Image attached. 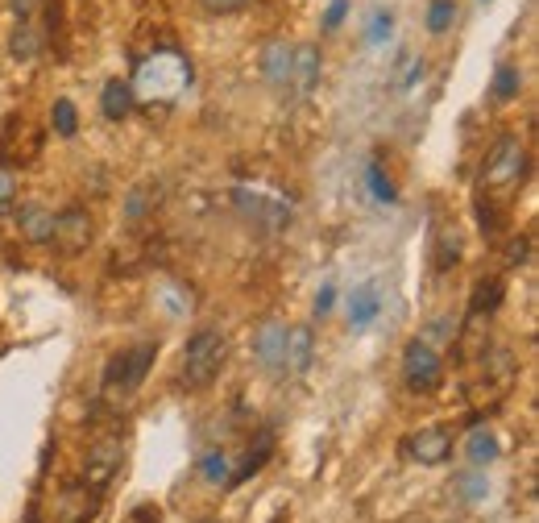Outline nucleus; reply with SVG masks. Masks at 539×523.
I'll use <instances>...</instances> for the list:
<instances>
[{
	"instance_id": "f257e3e1",
	"label": "nucleus",
	"mask_w": 539,
	"mask_h": 523,
	"mask_svg": "<svg viewBox=\"0 0 539 523\" xmlns=\"http://www.w3.org/2000/svg\"><path fill=\"white\" fill-rule=\"evenodd\" d=\"M191 79H195V71H191V59L183 50H170V46H162V50H154V54H146L137 67H133V100L137 104H175L187 88H191Z\"/></svg>"
},
{
	"instance_id": "f03ea898",
	"label": "nucleus",
	"mask_w": 539,
	"mask_h": 523,
	"mask_svg": "<svg viewBox=\"0 0 539 523\" xmlns=\"http://www.w3.org/2000/svg\"><path fill=\"white\" fill-rule=\"evenodd\" d=\"M224 362H229V337L220 328H200L187 349H183V370H179V382L187 391H204L220 378Z\"/></svg>"
},
{
	"instance_id": "7ed1b4c3",
	"label": "nucleus",
	"mask_w": 539,
	"mask_h": 523,
	"mask_svg": "<svg viewBox=\"0 0 539 523\" xmlns=\"http://www.w3.org/2000/svg\"><path fill=\"white\" fill-rule=\"evenodd\" d=\"M233 208L241 212L245 225H253L266 237H274L291 225V200L274 187H262V183H237L233 187Z\"/></svg>"
},
{
	"instance_id": "20e7f679",
	"label": "nucleus",
	"mask_w": 539,
	"mask_h": 523,
	"mask_svg": "<svg viewBox=\"0 0 539 523\" xmlns=\"http://www.w3.org/2000/svg\"><path fill=\"white\" fill-rule=\"evenodd\" d=\"M158 362V345L154 341H141V345H125L121 353L108 357L104 378H100V395L104 399H129L141 382H146L150 366Z\"/></svg>"
},
{
	"instance_id": "39448f33",
	"label": "nucleus",
	"mask_w": 539,
	"mask_h": 523,
	"mask_svg": "<svg viewBox=\"0 0 539 523\" xmlns=\"http://www.w3.org/2000/svg\"><path fill=\"white\" fill-rule=\"evenodd\" d=\"M440 378H444V362H440V353L432 341H411L403 349V387L411 395H428L440 387Z\"/></svg>"
},
{
	"instance_id": "423d86ee",
	"label": "nucleus",
	"mask_w": 539,
	"mask_h": 523,
	"mask_svg": "<svg viewBox=\"0 0 539 523\" xmlns=\"http://www.w3.org/2000/svg\"><path fill=\"white\" fill-rule=\"evenodd\" d=\"M121 465H125V440L121 436H104V440H96L88 453H83L79 482L92 486V490H108L112 482H117Z\"/></svg>"
},
{
	"instance_id": "0eeeda50",
	"label": "nucleus",
	"mask_w": 539,
	"mask_h": 523,
	"mask_svg": "<svg viewBox=\"0 0 539 523\" xmlns=\"http://www.w3.org/2000/svg\"><path fill=\"white\" fill-rule=\"evenodd\" d=\"M527 167V150L519 137H502V142L486 154V167H481V183L486 187H506V183H515Z\"/></svg>"
},
{
	"instance_id": "6e6552de",
	"label": "nucleus",
	"mask_w": 539,
	"mask_h": 523,
	"mask_svg": "<svg viewBox=\"0 0 539 523\" xmlns=\"http://www.w3.org/2000/svg\"><path fill=\"white\" fill-rule=\"evenodd\" d=\"M92 216L83 212V208H63V212H54V233H50V245L59 254H67V258H75V254H83L92 245Z\"/></svg>"
},
{
	"instance_id": "1a4fd4ad",
	"label": "nucleus",
	"mask_w": 539,
	"mask_h": 523,
	"mask_svg": "<svg viewBox=\"0 0 539 523\" xmlns=\"http://www.w3.org/2000/svg\"><path fill=\"white\" fill-rule=\"evenodd\" d=\"M403 457L415 461V465H428V470H436V465H444L452 457V432L432 424V428H415L407 436V445H403Z\"/></svg>"
},
{
	"instance_id": "9d476101",
	"label": "nucleus",
	"mask_w": 539,
	"mask_h": 523,
	"mask_svg": "<svg viewBox=\"0 0 539 523\" xmlns=\"http://www.w3.org/2000/svg\"><path fill=\"white\" fill-rule=\"evenodd\" d=\"M320 75H324V54H320V46H311V42L295 46V50H291V79H287V88H291L299 100H307L311 92L320 88Z\"/></svg>"
},
{
	"instance_id": "9b49d317",
	"label": "nucleus",
	"mask_w": 539,
	"mask_h": 523,
	"mask_svg": "<svg viewBox=\"0 0 539 523\" xmlns=\"http://www.w3.org/2000/svg\"><path fill=\"white\" fill-rule=\"evenodd\" d=\"M100 494H104V490H92V486H83V482L67 486L59 499H54V507H59L54 523H92V519L100 515V503H104Z\"/></svg>"
},
{
	"instance_id": "f8f14e48",
	"label": "nucleus",
	"mask_w": 539,
	"mask_h": 523,
	"mask_svg": "<svg viewBox=\"0 0 539 523\" xmlns=\"http://www.w3.org/2000/svg\"><path fill=\"white\" fill-rule=\"evenodd\" d=\"M316 362V337H311L307 324H295L287 328V345H282V374L291 378H303Z\"/></svg>"
},
{
	"instance_id": "ddd939ff",
	"label": "nucleus",
	"mask_w": 539,
	"mask_h": 523,
	"mask_svg": "<svg viewBox=\"0 0 539 523\" xmlns=\"http://www.w3.org/2000/svg\"><path fill=\"white\" fill-rule=\"evenodd\" d=\"M282 345H287V324L282 320H266L253 333V357L266 374H282Z\"/></svg>"
},
{
	"instance_id": "4468645a",
	"label": "nucleus",
	"mask_w": 539,
	"mask_h": 523,
	"mask_svg": "<svg viewBox=\"0 0 539 523\" xmlns=\"http://www.w3.org/2000/svg\"><path fill=\"white\" fill-rule=\"evenodd\" d=\"M345 316H349L353 333H365V328H370V324L382 316V291H378V283L353 287V295L345 299Z\"/></svg>"
},
{
	"instance_id": "2eb2a0df",
	"label": "nucleus",
	"mask_w": 539,
	"mask_h": 523,
	"mask_svg": "<svg viewBox=\"0 0 539 523\" xmlns=\"http://www.w3.org/2000/svg\"><path fill=\"white\" fill-rule=\"evenodd\" d=\"M17 233L30 241V245H50V233H54V212L46 204H21L17 208Z\"/></svg>"
},
{
	"instance_id": "dca6fc26",
	"label": "nucleus",
	"mask_w": 539,
	"mask_h": 523,
	"mask_svg": "<svg viewBox=\"0 0 539 523\" xmlns=\"http://www.w3.org/2000/svg\"><path fill=\"white\" fill-rule=\"evenodd\" d=\"M133 108H137L133 88L125 84V79H108L104 92H100V113H104V121L121 125V121H129V117H133Z\"/></svg>"
},
{
	"instance_id": "f3484780",
	"label": "nucleus",
	"mask_w": 539,
	"mask_h": 523,
	"mask_svg": "<svg viewBox=\"0 0 539 523\" xmlns=\"http://www.w3.org/2000/svg\"><path fill=\"white\" fill-rule=\"evenodd\" d=\"M270 457H274V432H258V440H253V445L245 449L241 465H237V470H233L229 486H241V482H249L253 474H262Z\"/></svg>"
},
{
	"instance_id": "a211bd4d",
	"label": "nucleus",
	"mask_w": 539,
	"mask_h": 523,
	"mask_svg": "<svg viewBox=\"0 0 539 523\" xmlns=\"http://www.w3.org/2000/svg\"><path fill=\"white\" fill-rule=\"evenodd\" d=\"M502 457V440H498V432L494 428H473L469 432V440H465V461L469 465H477V470H486V465H494Z\"/></svg>"
},
{
	"instance_id": "6ab92c4d",
	"label": "nucleus",
	"mask_w": 539,
	"mask_h": 523,
	"mask_svg": "<svg viewBox=\"0 0 539 523\" xmlns=\"http://www.w3.org/2000/svg\"><path fill=\"white\" fill-rule=\"evenodd\" d=\"M291 50L295 46H287V42H270L266 50H262V79L270 88H282L287 92V79H291Z\"/></svg>"
},
{
	"instance_id": "aec40b11",
	"label": "nucleus",
	"mask_w": 539,
	"mask_h": 523,
	"mask_svg": "<svg viewBox=\"0 0 539 523\" xmlns=\"http://www.w3.org/2000/svg\"><path fill=\"white\" fill-rule=\"evenodd\" d=\"M452 494H457L465 507H481V503L490 499V478H486V470H477V465L461 470L457 478H452Z\"/></svg>"
},
{
	"instance_id": "412c9836",
	"label": "nucleus",
	"mask_w": 539,
	"mask_h": 523,
	"mask_svg": "<svg viewBox=\"0 0 539 523\" xmlns=\"http://www.w3.org/2000/svg\"><path fill=\"white\" fill-rule=\"evenodd\" d=\"M9 54L17 63H34L38 54H42V30L34 21H17V30L9 38Z\"/></svg>"
},
{
	"instance_id": "4be33fe9",
	"label": "nucleus",
	"mask_w": 539,
	"mask_h": 523,
	"mask_svg": "<svg viewBox=\"0 0 539 523\" xmlns=\"http://www.w3.org/2000/svg\"><path fill=\"white\" fill-rule=\"evenodd\" d=\"M195 470H200V478H204L208 486H229V478H233V457L224 453V449H208Z\"/></svg>"
},
{
	"instance_id": "5701e85b",
	"label": "nucleus",
	"mask_w": 539,
	"mask_h": 523,
	"mask_svg": "<svg viewBox=\"0 0 539 523\" xmlns=\"http://www.w3.org/2000/svg\"><path fill=\"white\" fill-rule=\"evenodd\" d=\"M50 125H54V133L71 142V137L79 133V108H75V100H67V96L54 100V108H50Z\"/></svg>"
},
{
	"instance_id": "b1692460",
	"label": "nucleus",
	"mask_w": 539,
	"mask_h": 523,
	"mask_svg": "<svg viewBox=\"0 0 539 523\" xmlns=\"http://www.w3.org/2000/svg\"><path fill=\"white\" fill-rule=\"evenodd\" d=\"M519 88H523V75H519V67L515 63H498V71H494V100H515L519 96Z\"/></svg>"
},
{
	"instance_id": "393cba45",
	"label": "nucleus",
	"mask_w": 539,
	"mask_h": 523,
	"mask_svg": "<svg viewBox=\"0 0 539 523\" xmlns=\"http://www.w3.org/2000/svg\"><path fill=\"white\" fill-rule=\"evenodd\" d=\"M498 304H502V279H486V283H477V291H473V316H481V312H498Z\"/></svg>"
},
{
	"instance_id": "a878e982",
	"label": "nucleus",
	"mask_w": 539,
	"mask_h": 523,
	"mask_svg": "<svg viewBox=\"0 0 539 523\" xmlns=\"http://www.w3.org/2000/svg\"><path fill=\"white\" fill-rule=\"evenodd\" d=\"M457 25V0H432L428 5V30L432 34H448Z\"/></svg>"
},
{
	"instance_id": "bb28decb",
	"label": "nucleus",
	"mask_w": 539,
	"mask_h": 523,
	"mask_svg": "<svg viewBox=\"0 0 539 523\" xmlns=\"http://www.w3.org/2000/svg\"><path fill=\"white\" fill-rule=\"evenodd\" d=\"M365 187H370V196H374L378 204H394V183L382 175L378 162H370V167H365Z\"/></svg>"
},
{
	"instance_id": "cd10ccee",
	"label": "nucleus",
	"mask_w": 539,
	"mask_h": 523,
	"mask_svg": "<svg viewBox=\"0 0 539 523\" xmlns=\"http://www.w3.org/2000/svg\"><path fill=\"white\" fill-rule=\"evenodd\" d=\"M461 262V233L457 229H444L440 233V254H436V266L440 270H452Z\"/></svg>"
},
{
	"instance_id": "c85d7f7f",
	"label": "nucleus",
	"mask_w": 539,
	"mask_h": 523,
	"mask_svg": "<svg viewBox=\"0 0 539 523\" xmlns=\"http://www.w3.org/2000/svg\"><path fill=\"white\" fill-rule=\"evenodd\" d=\"M390 34H394V17H390L386 9H378L370 21H365V42H370V46L390 42Z\"/></svg>"
},
{
	"instance_id": "c756f323",
	"label": "nucleus",
	"mask_w": 539,
	"mask_h": 523,
	"mask_svg": "<svg viewBox=\"0 0 539 523\" xmlns=\"http://www.w3.org/2000/svg\"><path fill=\"white\" fill-rule=\"evenodd\" d=\"M13 208H17V175L0 167V216H9Z\"/></svg>"
},
{
	"instance_id": "7c9ffc66",
	"label": "nucleus",
	"mask_w": 539,
	"mask_h": 523,
	"mask_svg": "<svg viewBox=\"0 0 539 523\" xmlns=\"http://www.w3.org/2000/svg\"><path fill=\"white\" fill-rule=\"evenodd\" d=\"M125 523H166V515H162L158 503H137V507L125 515Z\"/></svg>"
},
{
	"instance_id": "2f4dec72",
	"label": "nucleus",
	"mask_w": 539,
	"mask_h": 523,
	"mask_svg": "<svg viewBox=\"0 0 539 523\" xmlns=\"http://www.w3.org/2000/svg\"><path fill=\"white\" fill-rule=\"evenodd\" d=\"M345 13H349V0H328V9H324V21H320V30L324 34H332L340 21H345Z\"/></svg>"
},
{
	"instance_id": "473e14b6",
	"label": "nucleus",
	"mask_w": 539,
	"mask_h": 523,
	"mask_svg": "<svg viewBox=\"0 0 539 523\" xmlns=\"http://www.w3.org/2000/svg\"><path fill=\"white\" fill-rule=\"evenodd\" d=\"M332 308H336V287H332V283H324V287L316 291V304H311V312H316V316L324 320Z\"/></svg>"
},
{
	"instance_id": "72a5a7b5",
	"label": "nucleus",
	"mask_w": 539,
	"mask_h": 523,
	"mask_svg": "<svg viewBox=\"0 0 539 523\" xmlns=\"http://www.w3.org/2000/svg\"><path fill=\"white\" fill-rule=\"evenodd\" d=\"M200 5H204L208 13H237V9L249 5V0H200Z\"/></svg>"
},
{
	"instance_id": "f704fd0d",
	"label": "nucleus",
	"mask_w": 539,
	"mask_h": 523,
	"mask_svg": "<svg viewBox=\"0 0 539 523\" xmlns=\"http://www.w3.org/2000/svg\"><path fill=\"white\" fill-rule=\"evenodd\" d=\"M9 9H13V17H17V21H34L38 0H9Z\"/></svg>"
},
{
	"instance_id": "c9c22d12",
	"label": "nucleus",
	"mask_w": 539,
	"mask_h": 523,
	"mask_svg": "<svg viewBox=\"0 0 539 523\" xmlns=\"http://www.w3.org/2000/svg\"><path fill=\"white\" fill-rule=\"evenodd\" d=\"M274 523H291V519H287V515H278V519H274Z\"/></svg>"
},
{
	"instance_id": "e433bc0d",
	"label": "nucleus",
	"mask_w": 539,
	"mask_h": 523,
	"mask_svg": "<svg viewBox=\"0 0 539 523\" xmlns=\"http://www.w3.org/2000/svg\"><path fill=\"white\" fill-rule=\"evenodd\" d=\"M195 523H220V519H195Z\"/></svg>"
},
{
	"instance_id": "4c0bfd02",
	"label": "nucleus",
	"mask_w": 539,
	"mask_h": 523,
	"mask_svg": "<svg viewBox=\"0 0 539 523\" xmlns=\"http://www.w3.org/2000/svg\"><path fill=\"white\" fill-rule=\"evenodd\" d=\"M477 5H494V0H477Z\"/></svg>"
}]
</instances>
